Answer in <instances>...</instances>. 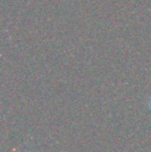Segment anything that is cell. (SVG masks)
<instances>
[{
	"mask_svg": "<svg viewBox=\"0 0 151 152\" xmlns=\"http://www.w3.org/2000/svg\"><path fill=\"white\" fill-rule=\"evenodd\" d=\"M148 106H149V108H150V110H151V96H150L149 100H148Z\"/></svg>",
	"mask_w": 151,
	"mask_h": 152,
	"instance_id": "1",
	"label": "cell"
},
{
	"mask_svg": "<svg viewBox=\"0 0 151 152\" xmlns=\"http://www.w3.org/2000/svg\"><path fill=\"white\" fill-rule=\"evenodd\" d=\"M24 152H36V151H34V150H26V151H24Z\"/></svg>",
	"mask_w": 151,
	"mask_h": 152,
	"instance_id": "2",
	"label": "cell"
}]
</instances>
